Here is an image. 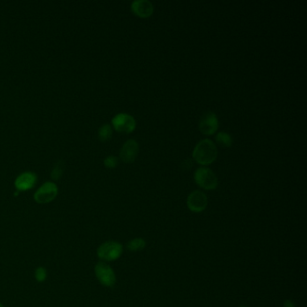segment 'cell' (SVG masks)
I'll use <instances>...</instances> for the list:
<instances>
[{"mask_svg": "<svg viewBox=\"0 0 307 307\" xmlns=\"http://www.w3.org/2000/svg\"><path fill=\"white\" fill-rule=\"evenodd\" d=\"M208 199L205 193L200 190H195L189 194L187 205L193 213H201L207 207Z\"/></svg>", "mask_w": 307, "mask_h": 307, "instance_id": "cell-8", "label": "cell"}, {"mask_svg": "<svg viewBox=\"0 0 307 307\" xmlns=\"http://www.w3.org/2000/svg\"><path fill=\"white\" fill-rule=\"evenodd\" d=\"M58 191L57 185L54 182H46L37 189L33 195V198L38 204H48L56 198Z\"/></svg>", "mask_w": 307, "mask_h": 307, "instance_id": "cell-5", "label": "cell"}, {"mask_svg": "<svg viewBox=\"0 0 307 307\" xmlns=\"http://www.w3.org/2000/svg\"><path fill=\"white\" fill-rule=\"evenodd\" d=\"M139 153V144L136 140H128L123 144L120 152V159L125 163H131Z\"/></svg>", "mask_w": 307, "mask_h": 307, "instance_id": "cell-9", "label": "cell"}, {"mask_svg": "<svg viewBox=\"0 0 307 307\" xmlns=\"http://www.w3.org/2000/svg\"><path fill=\"white\" fill-rule=\"evenodd\" d=\"M112 124L115 130L122 134H131L136 130V121L131 115L120 113L112 119Z\"/></svg>", "mask_w": 307, "mask_h": 307, "instance_id": "cell-6", "label": "cell"}, {"mask_svg": "<svg viewBox=\"0 0 307 307\" xmlns=\"http://www.w3.org/2000/svg\"><path fill=\"white\" fill-rule=\"evenodd\" d=\"M112 135H113V130L110 124L106 123L99 128V137L101 142H107L108 140L111 139Z\"/></svg>", "mask_w": 307, "mask_h": 307, "instance_id": "cell-14", "label": "cell"}, {"mask_svg": "<svg viewBox=\"0 0 307 307\" xmlns=\"http://www.w3.org/2000/svg\"><path fill=\"white\" fill-rule=\"evenodd\" d=\"M37 177L33 172L26 171L20 174L15 181V187L18 192L27 191L36 184Z\"/></svg>", "mask_w": 307, "mask_h": 307, "instance_id": "cell-10", "label": "cell"}, {"mask_svg": "<svg viewBox=\"0 0 307 307\" xmlns=\"http://www.w3.org/2000/svg\"><path fill=\"white\" fill-rule=\"evenodd\" d=\"M216 145L211 140H202L193 151V159L200 165H209L215 161L217 158Z\"/></svg>", "mask_w": 307, "mask_h": 307, "instance_id": "cell-1", "label": "cell"}, {"mask_svg": "<svg viewBox=\"0 0 307 307\" xmlns=\"http://www.w3.org/2000/svg\"><path fill=\"white\" fill-rule=\"evenodd\" d=\"M195 181L200 188L205 190H213L218 186L216 175L210 168L201 167L194 174Z\"/></svg>", "mask_w": 307, "mask_h": 307, "instance_id": "cell-3", "label": "cell"}, {"mask_svg": "<svg viewBox=\"0 0 307 307\" xmlns=\"http://www.w3.org/2000/svg\"><path fill=\"white\" fill-rule=\"evenodd\" d=\"M0 307H4L3 306V304H2L1 303H0Z\"/></svg>", "mask_w": 307, "mask_h": 307, "instance_id": "cell-19", "label": "cell"}, {"mask_svg": "<svg viewBox=\"0 0 307 307\" xmlns=\"http://www.w3.org/2000/svg\"><path fill=\"white\" fill-rule=\"evenodd\" d=\"M95 274L99 283L107 287H113L116 283L115 271L106 262L100 261L95 266Z\"/></svg>", "mask_w": 307, "mask_h": 307, "instance_id": "cell-4", "label": "cell"}, {"mask_svg": "<svg viewBox=\"0 0 307 307\" xmlns=\"http://www.w3.org/2000/svg\"><path fill=\"white\" fill-rule=\"evenodd\" d=\"M118 164V159L115 156H108L104 160V165L108 168H115Z\"/></svg>", "mask_w": 307, "mask_h": 307, "instance_id": "cell-17", "label": "cell"}, {"mask_svg": "<svg viewBox=\"0 0 307 307\" xmlns=\"http://www.w3.org/2000/svg\"><path fill=\"white\" fill-rule=\"evenodd\" d=\"M47 276H48L47 271L43 267H39L34 271V278L37 282H45L47 279Z\"/></svg>", "mask_w": 307, "mask_h": 307, "instance_id": "cell-16", "label": "cell"}, {"mask_svg": "<svg viewBox=\"0 0 307 307\" xmlns=\"http://www.w3.org/2000/svg\"><path fill=\"white\" fill-rule=\"evenodd\" d=\"M215 141L218 144H220L223 147L229 148L233 144V138L229 134L221 131L215 136Z\"/></svg>", "mask_w": 307, "mask_h": 307, "instance_id": "cell-13", "label": "cell"}, {"mask_svg": "<svg viewBox=\"0 0 307 307\" xmlns=\"http://www.w3.org/2000/svg\"><path fill=\"white\" fill-rule=\"evenodd\" d=\"M123 245L115 241H109L99 246L97 254L103 262L114 261L123 254Z\"/></svg>", "mask_w": 307, "mask_h": 307, "instance_id": "cell-2", "label": "cell"}, {"mask_svg": "<svg viewBox=\"0 0 307 307\" xmlns=\"http://www.w3.org/2000/svg\"><path fill=\"white\" fill-rule=\"evenodd\" d=\"M131 11L142 18L150 17L153 13V5L148 0H136L131 5Z\"/></svg>", "mask_w": 307, "mask_h": 307, "instance_id": "cell-11", "label": "cell"}, {"mask_svg": "<svg viewBox=\"0 0 307 307\" xmlns=\"http://www.w3.org/2000/svg\"><path fill=\"white\" fill-rule=\"evenodd\" d=\"M146 247V242L143 238L133 239L127 243V249L130 251H139L144 250Z\"/></svg>", "mask_w": 307, "mask_h": 307, "instance_id": "cell-12", "label": "cell"}, {"mask_svg": "<svg viewBox=\"0 0 307 307\" xmlns=\"http://www.w3.org/2000/svg\"><path fill=\"white\" fill-rule=\"evenodd\" d=\"M283 307H295V304L294 303V302H292L291 300L287 299V300H286V301L284 302Z\"/></svg>", "mask_w": 307, "mask_h": 307, "instance_id": "cell-18", "label": "cell"}, {"mask_svg": "<svg viewBox=\"0 0 307 307\" xmlns=\"http://www.w3.org/2000/svg\"><path fill=\"white\" fill-rule=\"evenodd\" d=\"M240 307H247V306H240Z\"/></svg>", "mask_w": 307, "mask_h": 307, "instance_id": "cell-20", "label": "cell"}, {"mask_svg": "<svg viewBox=\"0 0 307 307\" xmlns=\"http://www.w3.org/2000/svg\"><path fill=\"white\" fill-rule=\"evenodd\" d=\"M65 169V164L62 160H59L57 163L55 164L53 171L51 173V177L54 181H58L61 179V177L63 174V171Z\"/></svg>", "mask_w": 307, "mask_h": 307, "instance_id": "cell-15", "label": "cell"}, {"mask_svg": "<svg viewBox=\"0 0 307 307\" xmlns=\"http://www.w3.org/2000/svg\"><path fill=\"white\" fill-rule=\"evenodd\" d=\"M198 126L203 135L212 136L213 134H215L219 128V121L215 113H213L212 111L205 112V114H203L201 116Z\"/></svg>", "mask_w": 307, "mask_h": 307, "instance_id": "cell-7", "label": "cell"}]
</instances>
